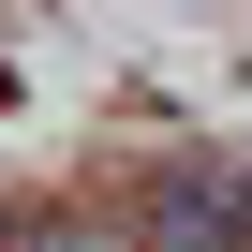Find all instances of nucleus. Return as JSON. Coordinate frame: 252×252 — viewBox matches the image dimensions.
Returning <instances> with one entry per match:
<instances>
[{
    "label": "nucleus",
    "mask_w": 252,
    "mask_h": 252,
    "mask_svg": "<svg viewBox=\"0 0 252 252\" xmlns=\"http://www.w3.org/2000/svg\"><path fill=\"white\" fill-rule=\"evenodd\" d=\"M15 252H119V237H104V222H30Z\"/></svg>",
    "instance_id": "1"
}]
</instances>
